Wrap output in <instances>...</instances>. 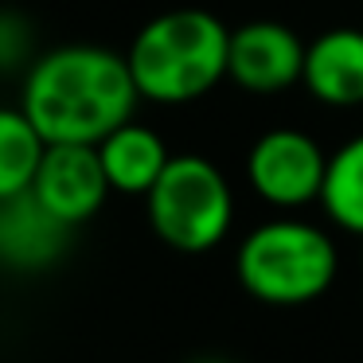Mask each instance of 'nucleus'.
Here are the masks:
<instances>
[{"label":"nucleus","instance_id":"f257e3e1","mask_svg":"<svg viewBox=\"0 0 363 363\" xmlns=\"http://www.w3.org/2000/svg\"><path fill=\"white\" fill-rule=\"evenodd\" d=\"M141 102L129 59L98 43H63L24 71L20 110L48 145H98Z\"/></svg>","mask_w":363,"mask_h":363},{"label":"nucleus","instance_id":"f03ea898","mask_svg":"<svg viewBox=\"0 0 363 363\" xmlns=\"http://www.w3.org/2000/svg\"><path fill=\"white\" fill-rule=\"evenodd\" d=\"M230 28L207 9H172L133 35L125 59L137 94L157 106H188L227 79Z\"/></svg>","mask_w":363,"mask_h":363},{"label":"nucleus","instance_id":"7ed1b4c3","mask_svg":"<svg viewBox=\"0 0 363 363\" xmlns=\"http://www.w3.org/2000/svg\"><path fill=\"white\" fill-rule=\"evenodd\" d=\"M340 254L328 230L305 219H269L238 242V285L262 305H308L336 281Z\"/></svg>","mask_w":363,"mask_h":363},{"label":"nucleus","instance_id":"20e7f679","mask_svg":"<svg viewBox=\"0 0 363 363\" xmlns=\"http://www.w3.org/2000/svg\"><path fill=\"white\" fill-rule=\"evenodd\" d=\"M149 223L164 246L180 254H207L235 223V191L207 157L180 152L145 196Z\"/></svg>","mask_w":363,"mask_h":363},{"label":"nucleus","instance_id":"39448f33","mask_svg":"<svg viewBox=\"0 0 363 363\" xmlns=\"http://www.w3.org/2000/svg\"><path fill=\"white\" fill-rule=\"evenodd\" d=\"M328 152L301 129H269L246 152V180L254 196L269 207H308L320 203Z\"/></svg>","mask_w":363,"mask_h":363},{"label":"nucleus","instance_id":"423d86ee","mask_svg":"<svg viewBox=\"0 0 363 363\" xmlns=\"http://www.w3.org/2000/svg\"><path fill=\"white\" fill-rule=\"evenodd\" d=\"M305 71V40L289 24L277 20H250L230 28L227 79L246 94H281L297 86Z\"/></svg>","mask_w":363,"mask_h":363},{"label":"nucleus","instance_id":"0eeeda50","mask_svg":"<svg viewBox=\"0 0 363 363\" xmlns=\"http://www.w3.org/2000/svg\"><path fill=\"white\" fill-rule=\"evenodd\" d=\"M32 191L48 211H55L67 227L79 230L102 211L113 188L106 180L98 145H48L35 168Z\"/></svg>","mask_w":363,"mask_h":363},{"label":"nucleus","instance_id":"6e6552de","mask_svg":"<svg viewBox=\"0 0 363 363\" xmlns=\"http://www.w3.org/2000/svg\"><path fill=\"white\" fill-rule=\"evenodd\" d=\"M74 227L35 199V191H16L0 199V266L16 274H40L55 266L71 246Z\"/></svg>","mask_w":363,"mask_h":363},{"label":"nucleus","instance_id":"1a4fd4ad","mask_svg":"<svg viewBox=\"0 0 363 363\" xmlns=\"http://www.w3.org/2000/svg\"><path fill=\"white\" fill-rule=\"evenodd\" d=\"M305 90L320 106L355 110L363 106V32L359 28H328L305 43Z\"/></svg>","mask_w":363,"mask_h":363},{"label":"nucleus","instance_id":"9d476101","mask_svg":"<svg viewBox=\"0 0 363 363\" xmlns=\"http://www.w3.org/2000/svg\"><path fill=\"white\" fill-rule=\"evenodd\" d=\"M98 157H102L106 180L121 196H149L160 172L168 168L172 152L164 149L160 133H152L141 121H125L110 137L98 141Z\"/></svg>","mask_w":363,"mask_h":363},{"label":"nucleus","instance_id":"9b49d317","mask_svg":"<svg viewBox=\"0 0 363 363\" xmlns=\"http://www.w3.org/2000/svg\"><path fill=\"white\" fill-rule=\"evenodd\" d=\"M320 207L340 230L363 235V133L328 157Z\"/></svg>","mask_w":363,"mask_h":363},{"label":"nucleus","instance_id":"f8f14e48","mask_svg":"<svg viewBox=\"0 0 363 363\" xmlns=\"http://www.w3.org/2000/svg\"><path fill=\"white\" fill-rule=\"evenodd\" d=\"M48 141L20 106H0V199L28 191Z\"/></svg>","mask_w":363,"mask_h":363},{"label":"nucleus","instance_id":"ddd939ff","mask_svg":"<svg viewBox=\"0 0 363 363\" xmlns=\"http://www.w3.org/2000/svg\"><path fill=\"white\" fill-rule=\"evenodd\" d=\"M32 24L20 12L0 9V74L32 67Z\"/></svg>","mask_w":363,"mask_h":363},{"label":"nucleus","instance_id":"4468645a","mask_svg":"<svg viewBox=\"0 0 363 363\" xmlns=\"http://www.w3.org/2000/svg\"><path fill=\"white\" fill-rule=\"evenodd\" d=\"M191 363H230V359H219V355H199V359H191Z\"/></svg>","mask_w":363,"mask_h":363}]
</instances>
